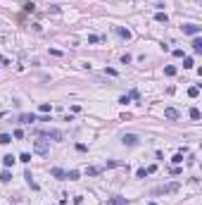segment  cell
Returning <instances> with one entry per match:
<instances>
[{
  "label": "cell",
  "instance_id": "cell-1",
  "mask_svg": "<svg viewBox=\"0 0 202 205\" xmlns=\"http://www.w3.org/2000/svg\"><path fill=\"white\" fill-rule=\"evenodd\" d=\"M181 188V184L178 181H171V184H167V186H157L155 191H152V196H167V193H176Z\"/></svg>",
  "mask_w": 202,
  "mask_h": 205
},
{
  "label": "cell",
  "instance_id": "cell-2",
  "mask_svg": "<svg viewBox=\"0 0 202 205\" xmlns=\"http://www.w3.org/2000/svg\"><path fill=\"white\" fill-rule=\"evenodd\" d=\"M34 150L38 155H43V158H48L50 155V145H48V141H36L34 143Z\"/></svg>",
  "mask_w": 202,
  "mask_h": 205
},
{
  "label": "cell",
  "instance_id": "cell-3",
  "mask_svg": "<svg viewBox=\"0 0 202 205\" xmlns=\"http://www.w3.org/2000/svg\"><path fill=\"white\" fill-rule=\"evenodd\" d=\"M202 31V26H198V24H183V34L188 36H198Z\"/></svg>",
  "mask_w": 202,
  "mask_h": 205
},
{
  "label": "cell",
  "instance_id": "cell-4",
  "mask_svg": "<svg viewBox=\"0 0 202 205\" xmlns=\"http://www.w3.org/2000/svg\"><path fill=\"white\" fill-rule=\"evenodd\" d=\"M121 143L133 148V145H138V136H135V134H124V136H121Z\"/></svg>",
  "mask_w": 202,
  "mask_h": 205
},
{
  "label": "cell",
  "instance_id": "cell-5",
  "mask_svg": "<svg viewBox=\"0 0 202 205\" xmlns=\"http://www.w3.org/2000/svg\"><path fill=\"white\" fill-rule=\"evenodd\" d=\"M43 136L52 138V141H62V138H64V134H62V131H57V129H48V131H43Z\"/></svg>",
  "mask_w": 202,
  "mask_h": 205
},
{
  "label": "cell",
  "instance_id": "cell-6",
  "mask_svg": "<svg viewBox=\"0 0 202 205\" xmlns=\"http://www.w3.org/2000/svg\"><path fill=\"white\" fill-rule=\"evenodd\" d=\"M164 117H167V119H178V110H176V107H167V110H164Z\"/></svg>",
  "mask_w": 202,
  "mask_h": 205
},
{
  "label": "cell",
  "instance_id": "cell-7",
  "mask_svg": "<svg viewBox=\"0 0 202 205\" xmlns=\"http://www.w3.org/2000/svg\"><path fill=\"white\" fill-rule=\"evenodd\" d=\"M50 174H52L55 179H67V172L60 170V167H52V170H50Z\"/></svg>",
  "mask_w": 202,
  "mask_h": 205
},
{
  "label": "cell",
  "instance_id": "cell-8",
  "mask_svg": "<svg viewBox=\"0 0 202 205\" xmlns=\"http://www.w3.org/2000/svg\"><path fill=\"white\" fill-rule=\"evenodd\" d=\"M19 122H22V124H34V122H36V115H22V117H19Z\"/></svg>",
  "mask_w": 202,
  "mask_h": 205
},
{
  "label": "cell",
  "instance_id": "cell-9",
  "mask_svg": "<svg viewBox=\"0 0 202 205\" xmlns=\"http://www.w3.org/2000/svg\"><path fill=\"white\" fill-rule=\"evenodd\" d=\"M155 22H159V24H167V22H169L167 12H157V14H155Z\"/></svg>",
  "mask_w": 202,
  "mask_h": 205
},
{
  "label": "cell",
  "instance_id": "cell-10",
  "mask_svg": "<svg viewBox=\"0 0 202 205\" xmlns=\"http://www.w3.org/2000/svg\"><path fill=\"white\" fill-rule=\"evenodd\" d=\"M12 143V136L10 134H0V145H10Z\"/></svg>",
  "mask_w": 202,
  "mask_h": 205
},
{
  "label": "cell",
  "instance_id": "cell-11",
  "mask_svg": "<svg viewBox=\"0 0 202 205\" xmlns=\"http://www.w3.org/2000/svg\"><path fill=\"white\" fill-rule=\"evenodd\" d=\"M193 50H195V53H202V38L195 36V41H193Z\"/></svg>",
  "mask_w": 202,
  "mask_h": 205
},
{
  "label": "cell",
  "instance_id": "cell-12",
  "mask_svg": "<svg viewBox=\"0 0 202 205\" xmlns=\"http://www.w3.org/2000/svg\"><path fill=\"white\" fill-rule=\"evenodd\" d=\"M188 96H190V98H198V96H200V86H190V88H188Z\"/></svg>",
  "mask_w": 202,
  "mask_h": 205
},
{
  "label": "cell",
  "instance_id": "cell-13",
  "mask_svg": "<svg viewBox=\"0 0 202 205\" xmlns=\"http://www.w3.org/2000/svg\"><path fill=\"white\" fill-rule=\"evenodd\" d=\"M107 205H126V198H121V196H117V198H112Z\"/></svg>",
  "mask_w": 202,
  "mask_h": 205
},
{
  "label": "cell",
  "instance_id": "cell-14",
  "mask_svg": "<svg viewBox=\"0 0 202 205\" xmlns=\"http://www.w3.org/2000/svg\"><path fill=\"white\" fill-rule=\"evenodd\" d=\"M10 179H12V174H10V170L5 167V170H2V174H0V181H5V184H7Z\"/></svg>",
  "mask_w": 202,
  "mask_h": 205
},
{
  "label": "cell",
  "instance_id": "cell-15",
  "mask_svg": "<svg viewBox=\"0 0 202 205\" xmlns=\"http://www.w3.org/2000/svg\"><path fill=\"white\" fill-rule=\"evenodd\" d=\"M117 34L121 36V38H126V41H129V38H131V31H129V29H121V26H119V29H117Z\"/></svg>",
  "mask_w": 202,
  "mask_h": 205
},
{
  "label": "cell",
  "instance_id": "cell-16",
  "mask_svg": "<svg viewBox=\"0 0 202 205\" xmlns=\"http://www.w3.org/2000/svg\"><path fill=\"white\" fill-rule=\"evenodd\" d=\"M2 165H5V167H12V165H14V158H12V155H5V158H2Z\"/></svg>",
  "mask_w": 202,
  "mask_h": 205
},
{
  "label": "cell",
  "instance_id": "cell-17",
  "mask_svg": "<svg viewBox=\"0 0 202 205\" xmlns=\"http://www.w3.org/2000/svg\"><path fill=\"white\" fill-rule=\"evenodd\" d=\"M200 117H202V112L198 110V107H193V110H190V119H195V122H198Z\"/></svg>",
  "mask_w": 202,
  "mask_h": 205
},
{
  "label": "cell",
  "instance_id": "cell-18",
  "mask_svg": "<svg viewBox=\"0 0 202 205\" xmlns=\"http://www.w3.org/2000/svg\"><path fill=\"white\" fill-rule=\"evenodd\" d=\"M193 67H195L193 57H186V60H183V69H193Z\"/></svg>",
  "mask_w": 202,
  "mask_h": 205
},
{
  "label": "cell",
  "instance_id": "cell-19",
  "mask_svg": "<svg viewBox=\"0 0 202 205\" xmlns=\"http://www.w3.org/2000/svg\"><path fill=\"white\" fill-rule=\"evenodd\" d=\"M67 179H69V181H76V179H79V172H76V170L67 172Z\"/></svg>",
  "mask_w": 202,
  "mask_h": 205
},
{
  "label": "cell",
  "instance_id": "cell-20",
  "mask_svg": "<svg viewBox=\"0 0 202 205\" xmlns=\"http://www.w3.org/2000/svg\"><path fill=\"white\" fill-rule=\"evenodd\" d=\"M19 162H24V165L31 162V155H29V153H22V155H19Z\"/></svg>",
  "mask_w": 202,
  "mask_h": 205
},
{
  "label": "cell",
  "instance_id": "cell-21",
  "mask_svg": "<svg viewBox=\"0 0 202 205\" xmlns=\"http://www.w3.org/2000/svg\"><path fill=\"white\" fill-rule=\"evenodd\" d=\"M164 74H167V76H174V74H176V67H174V65L164 67Z\"/></svg>",
  "mask_w": 202,
  "mask_h": 205
},
{
  "label": "cell",
  "instance_id": "cell-22",
  "mask_svg": "<svg viewBox=\"0 0 202 205\" xmlns=\"http://www.w3.org/2000/svg\"><path fill=\"white\" fill-rule=\"evenodd\" d=\"M171 162H174V165H181V162H183V155H181V153H178V155H174V160H171Z\"/></svg>",
  "mask_w": 202,
  "mask_h": 205
},
{
  "label": "cell",
  "instance_id": "cell-23",
  "mask_svg": "<svg viewBox=\"0 0 202 205\" xmlns=\"http://www.w3.org/2000/svg\"><path fill=\"white\" fill-rule=\"evenodd\" d=\"M145 174H147V172H145V167H140V170L135 172V176H138V179H145Z\"/></svg>",
  "mask_w": 202,
  "mask_h": 205
},
{
  "label": "cell",
  "instance_id": "cell-24",
  "mask_svg": "<svg viewBox=\"0 0 202 205\" xmlns=\"http://www.w3.org/2000/svg\"><path fill=\"white\" fill-rule=\"evenodd\" d=\"M131 60H133V57H131V55H129V53H126V55H121V62H124V65H129V62H131Z\"/></svg>",
  "mask_w": 202,
  "mask_h": 205
},
{
  "label": "cell",
  "instance_id": "cell-25",
  "mask_svg": "<svg viewBox=\"0 0 202 205\" xmlns=\"http://www.w3.org/2000/svg\"><path fill=\"white\" fill-rule=\"evenodd\" d=\"M40 112H50V102H40Z\"/></svg>",
  "mask_w": 202,
  "mask_h": 205
},
{
  "label": "cell",
  "instance_id": "cell-26",
  "mask_svg": "<svg viewBox=\"0 0 202 205\" xmlns=\"http://www.w3.org/2000/svg\"><path fill=\"white\" fill-rule=\"evenodd\" d=\"M24 10H26V12H34L36 5H34V2H26V5H24Z\"/></svg>",
  "mask_w": 202,
  "mask_h": 205
},
{
  "label": "cell",
  "instance_id": "cell-27",
  "mask_svg": "<svg viewBox=\"0 0 202 205\" xmlns=\"http://www.w3.org/2000/svg\"><path fill=\"white\" fill-rule=\"evenodd\" d=\"M98 41H100V36H95V34L88 36V43H98Z\"/></svg>",
  "mask_w": 202,
  "mask_h": 205
},
{
  "label": "cell",
  "instance_id": "cell-28",
  "mask_svg": "<svg viewBox=\"0 0 202 205\" xmlns=\"http://www.w3.org/2000/svg\"><path fill=\"white\" fill-rule=\"evenodd\" d=\"M119 102H124V105H126V102H131V96H121V98H119Z\"/></svg>",
  "mask_w": 202,
  "mask_h": 205
},
{
  "label": "cell",
  "instance_id": "cell-29",
  "mask_svg": "<svg viewBox=\"0 0 202 205\" xmlns=\"http://www.w3.org/2000/svg\"><path fill=\"white\" fill-rule=\"evenodd\" d=\"M88 174H93V176H95V174H100V170H98V167H88Z\"/></svg>",
  "mask_w": 202,
  "mask_h": 205
},
{
  "label": "cell",
  "instance_id": "cell-30",
  "mask_svg": "<svg viewBox=\"0 0 202 205\" xmlns=\"http://www.w3.org/2000/svg\"><path fill=\"white\" fill-rule=\"evenodd\" d=\"M150 205H157V203H150Z\"/></svg>",
  "mask_w": 202,
  "mask_h": 205
}]
</instances>
